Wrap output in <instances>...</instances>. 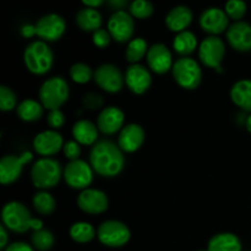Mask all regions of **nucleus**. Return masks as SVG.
<instances>
[{
	"label": "nucleus",
	"instance_id": "1",
	"mask_svg": "<svg viewBox=\"0 0 251 251\" xmlns=\"http://www.w3.org/2000/svg\"><path fill=\"white\" fill-rule=\"evenodd\" d=\"M93 171L105 178H113L122 173L125 166L123 150L110 140H98L90 154Z\"/></svg>",
	"mask_w": 251,
	"mask_h": 251
},
{
	"label": "nucleus",
	"instance_id": "2",
	"mask_svg": "<svg viewBox=\"0 0 251 251\" xmlns=\"http://www.w3.org/2000/svg\"><path fill=\"white\" fill-rule=\"evenodd\" d=\"M2 225L9 230L15 233H26L32 229H43V222L38 218H33L29 213V210L21 202L11 201L2 207L1 211Z\"/></svg>",
	"mask_w": 251,
	"mask_h": 251
},
{
	"label": "nucleus",
	"instance_id": "3",
	"mask_svg": "<svg viewBox=\"0 0 251 251\" xmlns=\"http://www.w3.org/2000/svg\"><path fill=\"white\" fill-rule=\"evenodd\" d=\"M26 68L34 75H44L53 66L54 55L48 44L43 41L32 42L24 54Z\"/></svg>",
	"mask_w": 251,
	"mask_h": 251
},
{
	"label": "nucleus",
	"instance_id": "4",
	"mask_svg": "<svg viewBox=\"0 0 251 251\" xmlns=\"http://www.w3.org/2000/svg\"><path fill=\"white\" fill-rule=\"evenodd\" d=\"M31 178L36 188L44 190L54 188L61 178L60 163L50 157H43L32 166Z\"/></svg>",
	"mask_w": 251,
	"mask_h": 251
},
{
	"label": "nucleus",
	"instance_id": "5",
	"mask_svg": "<svg viewBox=\"0 0 251 251\" xmlns=\"http://www.w3.org/2000/svg\"><path fill=\"white\" fill-rule=\"evenodd\" d=\"M69 98L68 82L63 77L48 78L39 88V100L42 105L49 110L59 109Z\"/></svg>",
	"mask_w": 251,
	"mask_h": 251
},
{
	"label": "nucleus",
	"instance_id": "6",
	"mask_svg": "<svg viewBox=\"0 0 251 251\" xmlns=\"http://www.w3.org/2000/svg\"><path fill=\"white\" fill-rule=\"evenodd\" d=\"M172 71L176 83L185 90H195L201 83L202 71L200 65L194 59L186 56L178 59L174 63Z\"/></svg>",
	"mask_w": 251,
	"mask_h": 251
},
{
	"label": "nucleus",
	"instance_id": "7",
	"mask_svg": "<svg viewBox=\"0 0 251 251\" xmlns=\"http://www.w3.org/2000/svg\"><path fill=\"white\" fill-rule=\"evenodd\" d=\"M97 237L98 240L104 247L122 248L129 243L131 233H130V229L127 228V226L124 225L123 222L115 220H109L103 222L98 227Z\"/></svg>",
	"mask_w": 251,
	"mask_h": 251
},
{
	"label": "nucleus",
	"instance_id": "8",
	"mask_svg": "<svg viewBox=\"0 0 251 251\" xmlns=\"http://www.w3.org/2000/svg\"><path fill=\"white\" fill-rule=\"evenodd\" d=\"M66 184L73 189H88L93 180V168L82 159L70 161L63 172Z\"/></svg>",
	"mask_w": 251,
	"mask_h": 251
},
{
	"label": "nucleus",
	"instance_id": "9",
	"mask_svg": "<svg viewBox=\"0 0 251 251\" xmlns=\"http://www.w3.org/2000/svg\"><path fill=\"white\" fill-rule=\"evenodd\" d=\"M226 54L225 43L216 36H210L203 39L199 48V58L201 63L211 69L220 70L221 64Z\"/></svg>",
	"mask_w": 251,
	"mask_h": 251
},
{
	"label": "nucleus",
	"instance_id": "10",
	"mask_svg": "<svg viewBox=\"0 0 251 251\" xmlns=\"http://www.w3.org/2000/svg\"><path fill=\"white\" fill-rule=\"evenodd\" d=\"M33 156L31 152H25L21 156L7 154L0 161V181L2 185L15 183L21 176L25 164L32 161Z\"/></svg>",
	"mask_w": 251,
	"mask_h": 251
},
{
	"label": "nucleus",
	"instance_id": "11",
	"mask_svg": "<svg viewBox=\"0 0 251 251\" xmlns=\"http://www.w3.org/2000/svg\"><path fill=\"white\" fill-rule=\"evenodd\" d=\"M96 83L108 93H117L123 88L125 76L122 71L113 64H103L98 66L93 75Z\"/></svg>",
	"mask_w": 251,
	"mask_h": 251
},
{
	"label": "nucleus",
	"instance_id": "12",
	"mask_svg": "<svg viewBox=\"0 0 251 251\" xmlns=\"http://www.w3.org/2000/svg\"><path fill=\"white\" fill-rule=\"evenodd\" d=\"M77 206L83 212L100 215L107 211L109 206L107 195L98 189H85L77 198Z\"/></svg>",
	"mask_w": 251,
	"mask_h": 251
},
{
	"label": "nucleus",
	"instance_id": "13",
	"mask_svg": "<svg viewBox=\"0 0 251 251\" xmlns=\"http://www.w3.org/2000/svg\"><path fill=\"white\" fill-rule=\"evenodd\" d=\"M34 31H36V36H38L39 38L54 42L60 38L65 32V21L59 15H46L34 25Z\"/></svg>",
	"mask_w": 251,
	"mask_h": 251
},
{
	"label": "nucleus",
	"instance_id": "14",
	"mask_svg": "<svg viewBox=\"0 0 251 251\" xmlns=\"http://www.w3.org/2000/svg\"><path fill=\"white\" fill-rule=\"evenodd\" d=\"M134 20L127 12L117 11L108 22V32L112 38L119 43L127 42L134 34Z\"/></svg>",
	"mask_w": 251,
	"mask_h": 251
},
{
	"label": "nucleus",
	"instance_id": "15",
	"mask_svg": "<svg viewBox=\"0 0 251 251\" xmlns=\"http://www.w3.org/2000/svg\"><path fill=\"white\" fill-rule=\"evenodd\" d=\"M33 147L34 151L41 156H54L64 147L63 136L55 130H46L34 137Z\"/></svg>",
	"mask_w": 251,
	"mask_h": 251
},
{
	"label": "nucleus",
	"instance_id": "16",
	"mask_svg": "<svg viewBox=\"0 0 251 251\" xmlns=\"http://www.w3.org/2000/svg\"><path fill=\"white\" fill-rule=\"evenodd\" d=\"M125 83L135 95H142L151 86V74L145 66L140 65V64H132L125 73Z\"/></svg>",
	"mask_w": 251,
	"mask_h": 251
},
{
	"label": "nucleus",
	"instance_id": "17",
	"mask_svg": "<svg viewBox=\"0 0 251 251\" xmlns=\"http://www.w3.org/2000/svg\"><path fill=\"white\" fill-rule=\"evenodd\" d=\"M147 64L153 73L159 75L168 73L174 65L171 50L162 43L153 44L151 48H149Z\"/></svg>",
	"mask_w": 251,
	"mask_h": 251
},
{
	"label": "nucleus",
	"instance_id": "18",
	"mask_svg": "<svg viewBox=\"0 0 251 251\" xmlns=\"http://www.w3.org/2000/svg\"><path fill=\"white\" fill-rule=\"evenodd\" d=\"M124 113L118 107H107L100 113L97 119V127L105 135H113L123 129Z\"/></svg>",
	"mask_w": 251,
	"mask_h": 251
},
{
	"label": "nucleus",
	"instance_id": "19",
	"mask_svg": "<svg viewBox=\"0 0 251 251\" xmlns=\"http://www.w3.org/2000/svg\"><path fill=\"white\" fill-rule=\"evenodd\" d=\"M145 141V131L140 125L137 124H127L120 130L119 137H118V145L123 152L137 151L142 146Z\"/></svg>",
	"mask_w": 251,
	"mask_h": 251
},
{
	"label": "nucleus",
	"instance_id": "20",
	"mask_svg": "<svg viewBox=\"0 0 251 251\" xmlns=\"http://www.w3.org/2000/svg\"><path fill=\"white\" fill-rule=\"evenodd\" d=\"M228 43L239 51L251 50V25L247 22H235L227 31Z\"/></svg>",
	"mask_w": 251,
	"mask_h": 251
},
{
	"label": "nucleus",
	"instance_id": "21",
	"mask_svg": "<svg viewBox=\"0 0 251 251\" xmlns=\"http://www.w3.org/2000/svg\"><path fill=\"white\" fill-rule=\"evenodd\" d=\"M201 28L210 34H220L228 26V15L223 10L211 7L206 10L200 17Z\"/></svg>",
	"mask_w": 251,
	"mask_h": 251
},
{
	"label": "nucleus",
	"instance_id": "22",
	"mask_svg": "<svg viewBox=\"0 0 251 251\" xmlns=\"http://www.w3.org/2000/svg\"><path fill=\"white\" fill-rule=\"evenodd\" d=\"M193 12L186 6H176L169 11L166 17V25L171 31L180 32L185 31L186 27L191 24Z\"/></svg>",
	"mask_w": 251,
	"mask_h": 251
},
{
	"label": "nucleus",
	"instance_id": "23",
	"mask_svg": "<svg viewBox=\"0 0 251 251\" xmlns=\"http://www.w3.org/2000/svg\"><path fill=\"white\" fill-rule=\"evenodd\" d=\"M208 251H242L243 245L239 238L233 233H218L213 235L207 245Z\"/></svg>",
	"mask_w": 251,
	"mask_h": 251
},
{
	"label": "nucleus",
	"instance_id": "24",
	"mask_svg": "<svg viewBox=\"0 0 251 251\" xmlns=\"http://www.w3.org/2000/svg\"><path fill=\"white\" fill-rule=\"evenodd\" d=\"M73 135L80 145L90 146L97 142L98 127L88 120H78L73 126Z\"/></svg>",
	"mask_w": 251,
	"mask_h": 251
},
{
	"label": "nucleus",
	"instance_id": "25",
	"mask_svg": "<svg viewBox=\"0 0 251 251\" xmlns=\"http://www.w3.org/2000/svg\"><path fill=\"white\" fill-rule=\"evenodd\" d=\"M233 103L245 112L251 113V80H240L230 90Z\"/></svg>",
	"mask_w": 251,
	"mask_h": 251
},
{
	"label": "nucleus",
	"instance_id": "26",
	"mask_svg": "<svg viewBox=\"0 0 251 251\" xmlns=\"http://www.w3.org/2000/svg\"><path fill=\"white\" fill-rule=\"evenodd\" d=\"M76 22H77L78 27L86 32H96L100 29V25H102V17L98 11L95 9H83L78 11L77 16H76Z\"/></svg>",
	"mask_w": 251,
	"mask_h": 251
},
{
	"label": "nucleus",
	"instance_id": "27",
	"mask_svg": "<svg viewBox=\"0 0 251 251\" xmlns=\"http://www.w3.org/2000/svg\"><path fill=\"white\" fill-rule=\"evenodd\" d=\"M17 115L25 122H36L43 115V105L34 100H25L17 105Z\"/></svg>",
	"mask_w": 251,
	"mask_h": 251
},
{
	"label": "nucleus",
	"instance_id": "28",
	"mask_svg": "<svg viewBox=\"0 0 251 251\" xmlns=\"http://www.w3.org/2000/svg\"><path fill=\"white\" fill-rule=\"evenodd\" d=\"M198 47V39L190 31H183L176 34L173 42V48L180 55L186 56L193 53Z\"/></svg>",
	"mask_w": 251,
	"mask_h": 251
},
{
	"label": "nucleus",
	"instance_id": "29",
	"mask_svg": "<svg viewBox=\"0 0 251 251\" xmlns=\"http://www.w3.org/2000/svg\"><path fill=\"white\" fill-rule=\"evenodd\" d=\"M96 235H97L96 229L92 227V225L87 222H76L70 228L71 239L78 244L90 243L91 240L95 239Z\"/></svg>",
	"mask_w": 251,
	"mask_h": 251
},
{
	"label": "nucleus",
	"instance_id": "30",
	"mask_svg": "<svg viewBox=\"0 0 251 251\" xmlns=\"http://www.w3.org/2000/svg\"><path fill=\"white\" fill-rule=\"evenodd\" d=\"M33 206L38 213L43 216L51 215L56 207L55 199L47 191H38L33 196Z\"/></svg>",
	"mask_w": 251,
	"mask_h": 251
},
{
	"label": "nucleus",
	"instance_id": "31",
	"mask_svg": "<svg viewBox=\"0 0 251 251\" xmlns=\"http://www.w3.org/2000/svg\"><path fill=\"white\" fill-rule=\"evenodd\" d=\"M147 51H149L147 42L144 38H135L130 41L129 44H127L125 56H126V60L129 63L137 64V61H140L146 55Z\"/></svg>",
	"mask_w": 251,
	"mask_h": 251
},
{
	"label": "nucleus",
	"instance_id": "32",
	"mask_svg": "<svg viewBox=\"0 0 251 251\" xmlns=\"http://www.w3.org/2000/svg\"><path fill=\"white\" fill-rule=\"evenodd\" d=\"M31 243L33 248L38 251H48L53 248L55 239H54L53 233L47 229L34 230L31 235Z\"/></svg>",
	"mask_w": 251,
	"mask_h": 251
},
{
	"label": "nucleus",
	"instance_id": "33",
	"mask_svg": "<svg viewBox=\"0 0 251 251\" xmlns=\"http://www.w3.org/2000/svg\"><path fill=\"white\" fill-rule=\"evenodd\" d=\"M93 75L92 69L83 63H76L70 68V77L76 83H87Z\"/></svg>",
	"mask_w": 251,
	"mask_h": 251
},
{
	"label": "nucleus",
	"instance_id": "34",
	"mask_svg": "<svg viewBox=\"0 0 251 251\" xmlns=\"http://www.w3.org/2000/svg\"><path fill=\"white\" fill-rule=\"evenodd\" d=\"M130 12L137 19H147L153 14V6L149 0H135L130 5Z\"/></svg>",
	"mask_w": 251,
	"mask_h": 251
},
{
	"label": "nucleus",
	"instance_id": "35",
	"mask_svg": "<svg viewBox=\"0 0 251 251\" xmlns=\"http://www.w3.org/2000/svg\"><path fill=\"white\" fill-rule=\"evenodd\" d=\"M17 105V97L14 91L7 86L0 87V109L2 112H9Z\"/></svg>",
	"mask_w": 251,
	"mask_h": 251
},
{
	"label": "nucleus",
	"instance_id": "36",
	"mask_svg": "<svg viewBox=\"0 0 251 251\" xmlns=\"http://www.w3.org/2000/svg\"><path fill=\"white\" fill-rule=\"evenodd\" d=\"M247 12V4L243 0H228L226 4V14L233 20H240Z\"/></svg>",
	"mask_w": 251,
	"mask_h": 251
},
{
	"label": "nucleus",
	"instance_id": "37",
	"mask_svg": "<svg viewBox=\"0 0 251 251\" xmlns=\"http://www.w3.org/2000/svg\"><path fill=\"white\" fill-rule=\"evenodd\" d=\"M82 103H83V107L87 108V109H98V108H100L103 105L104 100H103L102 96L98 95V93L91 92V93H87V95H85V97H83L82 100Z\"/></svg>",
	"mask_w": 251,
	"mask_h": 251
},
{
	"label": "nucleus",
	"instance_id": "38",
	"mask_svg": "<svg viewBox=\"0 0 251 251\" xmlns=\"http://www.w3.org/2000/svg\"><path fill=\"white\" fill-rule=\"evenodd\" d=\"M47 122H48L49 126L53 127L54 130L60 129L65 124V115H64V113L60 109H53L49 112Z\"/></svg>",
	"mask_w": 251,
	"mask_h": 251
},
{
	"label": "nucleus",
	"instance_id": "39",
	"mask_svg": "<svg viewBox=\"0 0 251 251\" xmlns=\"http://www.w3.org/2000/svg\"><path fill=\"white\" fill-rule=\"evenodd\" d=\"M64 154H65L66 158L69 161H76V159H80L81 153V149H80V144L77 141H68L64 144L63 147Z\"/></svg>",
	"mask_w": 251,
	"mask_h": 251
},
{
	"label": "nucleus",
	"instance_id": "40",
	"mask_svg": "<svg viewBox=\"0 0 251 251\" xmlns=\"http://www.w3.org/2000/svg\"><path fill=\"white\" fill-rule=\"evenodd\" d=\"M110 38H112V36L105 29L100 28L96 32H93V43L98 48H105V47L109 46Z\"/></svg>",
	"mask_w": 251,
	"mask_h": 251
},
{
	"label": "nucleus",
	"instance_id": "41",
	"mask_svg": "<svg viewBox=\"0 0 251 251\" xmlns=\"http://www.w3.org/2000/svg\"><path fill=\"white\" fill-rule=\"evenodd\" d=\"M4 251H34L33 247L24 242H15L7 245V248Z\"/></svg>",
	"mask_w": 251,
	"mask_h": 251
},
{
	"label": "nucleus",
	"instance_id": "42",
	"mask_svg": "<svg viewBox=\"0 0 251 251\" xmlns=\"http://www.w3.org/2000/svg\"><path fill=\"white\" fill-rule=\"evenodd\" d=\"M7 228L4 225L0 226V249L4 251L9 245V234H7Z\"/></svg>",
	"mask_w": 251,
	"mask_h": 251
},
{
	"label": "nucleus",
	"instance_id": "43",
	"mask_svg": "<svg viewBox=\"0 0 251 251\" xmlns=\"http://www.w3.org/2000/svg\"><path fill=\"white\" fill-rule=\"evenodd\" d=\"M22 36L26 37V38H31V37L36 36V31H34V26L32 25H25L21 28Z\"/></svg>",
	"mask_w": 251,
	"mask_h": 251
},
{
	"label": "nucleus",
	"instance_id": "44",
	"mask_svg": "<svg viewBox=\"0 0 251 251\" xmlns=\"http://www.w3.org/2000/svg\"><path fill=\"white\" fill-rule=\"evenodd\" d=\"M110 4V6L112 7H115V9H122V7H124L125 5L127 4V1L129 0H108Z\"/></svg>",
	"mask_w": 251,
	"mask_h": 251
},
{
	"label": "nucleus",
	"instance_id": "45",
	"mask_svg": "<svg viewBox=\"0 0 251 251\" xmlns=\"http://www.w3.org/2000/svg\"><path fill=\"white\" fill-rule=\"evenodd\" d=\"M81 1H82L86 6H88L92 9V7H97V6H100V5H102L104 0H81Z\"/></svg>",
	"mask_w": 251,
	"mask_h": 251
},
{
	"label": "nucleus",
	"instance_id": "46",
	"mask_svg": "<svg viewBox=\"0 0 251 251\" xmlns=\"http://www.w3.org/2000/svg\"><path fill=\"white\" fill-rule=\"evenodd\" d=\"M245 127H247L248 131L251 134V114L247 118V120H245Z\"/></svg>",
	"mask_w": 251,
	"mask_h": 251
},
{
	"label": "nucleus",
	"instance_id": "47",
	"mask_svg": "<svg viewBox=\"0 0 251 251\" xmlns=\"http://www.w3.org/2000/svg\"><path fill=\"white\" fill-rule=\"evenodd\" d=\"M196 251H208V250H196Z\"/></svg>",
	"mask_w": 251,
	"mask_h": 251
}]
</instances>
